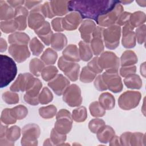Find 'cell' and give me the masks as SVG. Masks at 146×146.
Returning <instances> with one entry per match:
<instances>
[{
  "label": "cell",
  "instance_id": "obj_11",
  "mask_svg": "<svg viewBox=\"0 0 146 146\" xmlns=\"http://www.w3.org/2000/svg\"><path fill=\"white\" fill-rule=\"evenodd\" d=\"M9 53L18 63L25 61L30 55L26 44H12L9 46Z\"/></svg>",
  "mask_w": 146,
  "mask_h": 146
},
{
  "label": "cell",
  "instance_id": "obj_59",
  "mask_svg": "<svg viewBox=\"0 0 146 146\" xmlns=\"http://www.w3.org/2000/svg\"><path fill=\"white\" fill-rule=\"evenodd\" d=\"M0 48H1V52L5 51L7 48V43L5 39L3 38H1V43H0Z\"/></svg>",
  "mask_w": 146,
  "mask_h": 146
},
{
  "label": "cell",
  "instance_id": "obj_37",
  "mask_svg": "<svg viewBox=\"0 0 146 146\" xmlns=\"http://www.w3.org/2000/svg\"><path fill=\"white\" fill-rule=\"evenodd\" d=\"M91 115L94 117H102L106 113L105 109L98 102L92 103L90 106Z\"/></svg>",
  "mask_w": 146,
  "mask_h": 146
},
{
  "label": "cell",
  "instance_id": "obj_31",
  "mask_svg": "<svg viewBox=\"0 0 146 146\" xmlns=\"http://www.w3.org/2000/svg\"><path fill=\"white\" fill-rule=\"evenodd\" d=\"M137 62V58L136 54L132 51H125L121 55L120 63L122 67L128 66L133 64Z\"/></svg>",
  "mask_w": 146,
  "mask_h": 146
},
{
  "label": "cell",
  "instance_id": "obj_28",
  "mask_svg": "<svg viewBox=\"0 0 146 146\" xmlns=\"http://www.w3.org/2000/svg\"><path fill=\"white\" fill-rule=\"evenodd\" d=\"M30 40L29 36L25 33L16 32L8 37V40L9 43L12 44H26L28 43Z\"/></svg>",
  "mask_w": 146,
  "mask_h": 146
},
{
  "label": "cell",
  "instance_id": "obj_24",
  "mask_svg": "<svg viewBox=\"0 0 146 146\" xmlns=\"http://www.w3.org/2000/svg\"><path fill=\"white\" fill-rule=\"evenodd\" d=\"M15 16L12 7L6 1H0V18L1 21L11 20Z\"/></svg>",
  "mask_w": 146,
  "mask_h": 146
},
{
  "label": "cell",
  "instance_id": "obj_38",
  "mask_svg": "<svg viewBox=\"0 0 146 146\" xmlns=\"http://www.w3.org/2000/svg\"><path fill=\"white\" fill-rule=\"evenodd\" d=\"M56 108L53 105H50L46 107H43L39 108V112L42 117L44 119H50L54 117L56 113Z\"/></svg>",
  "mask_w": 146,
  "mask_h": 146
},
{
  "label": "cell",
  "instance_id": "obj_12",
  "mask_svg": "<svg viewBox=\"0 0 146 146\" xmlns=\"http://www.w3.org/2000/svg\"><path fill=\"white\" fill-rule=\"evenodd\" d=\"M40 5L30 11L28 18L29 26L34 30L41 27L45 22L44 17L40 10Z\"/></svg>",
  "mask_w": 146,
  "mask_h": 146
},
{
  "label": "cell",
  "instance_id": "obj_3",
  "mask_svg": "<svg viewBox=\"0 0 146 146\" xmlns=\"http://www.w3.org/2000/svg\"><path fill=\"white\" fill-rule=\"evenodd\" d=\"M121 29L118 25H111L103 32L105 46L108 49H115L119 44Z\"/></svg>",
  "mask_w": 146,
  "mask_h": 146
},
{
  "label": "cell",
  "instance_id": "obj_18",
  "mask_svg": "<svg viewBox=\"0 0 146 146\" xmlns=\"http://www.w3.org/2000/svg\"><path fill=\"white\" fill-rule=\"evenodd\" d=\"M14 13V21L17 25V30H24L27 26L28 10L25 7L21 6L15 9Z\"/></svg>",
  "mask_w": 146,
  "mask_h": 146
},
{
  "label": "cell",
  "instance_id": "obj_29",
  "mask_svg": "<svg viewBox=\"0 0 146 146\" xmlns=\"http://www.w3.org/2000/svg\"><path fill=\"white\" fill-rule=\"evenodd\" d=\"M99 100L100 104L105 110H111L115 106V98L110 93L102 94L100 95Z\"/></svg>",
  "mask_w": 146,
  "mask_h": 146
},
{
  "label": "cell",
  "instance_id": "obj_27",
  "mask_svg": "<svg viewBox=\"0 0 146 146\" xmlns=\"http://www.w3.org/2000/svg\"><path fill=\"white\" fill-rule=\"evenodd\" d=\"M67 44V38L62 33H55L52 35L51 40V47L57 51L61 50Z\"/></svg>",
  "mask_w": 146,
  "mask_h": 146
},
{
  "label": "cell",
  "instance_id": "obj_5",
  "mask_svg": "<svg viewBox=\"0 0 146 146\" xmlns=\"http://www.w3.org/2000/svg\"><path fill=\"white\" fill-rule=\"evenodd\" d=\"M56 119L54 129L62 134L69 132L72 127V119L70 112L64 109L61 110L56 115Z\"/></svg>",
  "mask_w": 146,
  "mask_h": 146
},
{
  "label": "cell",
  "instance_id": "obj_41",
  "mask_svg": "<svg viewBox=\"0 0 146 146\" xmlns=\"http://www.w3.org/2000/svg\"><path fill=\"white\" fill-rule=\"evenodd\" d=\"M11 112L16 119L21 120L26 117L28 113V111L25 106L19 105L11 108Z\"/></svg>",
  "mask_w": 146,
  "mask_h": 146
},
{
  "label": "cell",
  "instance_id": "obj_13",
  "mask_svg": "<svg viewBox=\"0 0 146 146\" xmlns=\"http://www.w3.org/2000/svg\"><path fill=\"white\" fill-rule=\"evenodd\" d=\"M103 30L101 27H96L92 33L93 38L91 40V48L95 55H99L104 50L102 39Z\"/></svg>",
  "mask_w": 146,
  "mask_h": 146
},
{
  "label": "cell",
  "instance_id": "obj_26",
  "mask_svg": "<svg viewBox=\"0 0 146 146\" xmlns=\"http://www.w3.org/2000/svg\"><path fill=\"white\" fill-rule=\"evenodd\" d=\"M113 136H115L113 129L111 127L104 125L98 130L97 134L98 139L103 143H107L110 141Z\"/></svg>",
  "mask_w": 146,
  "mask_h": 146
},
{
  "label": "cell",
  "instance_id": "obj_54",
  "mask_svg": "<svg viewBox=\"0 0 146 146\" xmlns=\"http://www.w3.org/2000/svg\"><path fill=\"white\" fill-rule=\"evenodd\" d=\"M51 139L54 142L63 141L66 140L65 134H62L57 132L55 129H53L51 131Z\"/></svg>",
  "mask_w": 146,
  "mask_h": 146
},
{
  "label": "cell",
  "instance_id": "obj_30",
  "mask_svg": "<svg viewBox=\"0 0 146 146\" xmlns=\"http://www.w3.org/2000/svg\"><path fill=\"white\" fill-rule=\"evenodd\" d=\"M80 58L84 61L89 60L92 56V50L88 43L81 41L79 43Z\"/></svg>",
  "mask_w": 146,
  "mask_h": 146
},
{
  "label": "cell",
  "instance_id": "obj_35",
  "mask_svg": "<svg viewBox=\"0 0 146 146\" xmlns=\"http://www.w3.org/2000/svg\"><path fill=\"white\" fill-rule=\"evenodd\" d=\"M129 20L130 25L132 27L138 26L145 22V14L141 11L135 12L131 14Z\"/></svg>",
  "mask_w": 146,
  "mask_h": 146
},
{
  "label": "cell",
  "instance_id": "obj_4",
  "mask_svg": "<svg viewBox=\"0 0 146 146\" xmlns=\"http://www.w3.org/2000/svg\"><path fill=\"white\" fill-rule=\"evenodd\" d=\"M42 85V83L38 78H35L33 76L30 79L26 89V94L24 96L26 102L33 106L37 105L39 103L38 95Z\"/></svg>",
  "mask_w": 146,
  "mask_h": 146
},
{
  "label": "cell",
  "instance_id": "obj_33",
  "mask_svg": "<svg viewBox=\"0 0 146 146\" xmlns=\"http://www.w3.org/2000/svg\"><path fill=\"white\" fill-rule=\"evenodd\" d=\"M43 63L37 58H34L30 61V72L36 76H39L44 68Z\"/></svg>",
  "mask_w": 146,
  "mask_h": 146
},
{
  "label": "cell",
  "instance_id": "obj_36",
  "mask_svg": "<svg viewBox=\"0 0 146 146\" xmlns=\"http://www.w3.org/2000/svg\"><path fill=\"white\" fill-rule=\"evenodd\" d=\"M96 74L91 71L88 67L83 68L80 75V80L84 83H90L96 77Z\"/></svg>",
  "mask_w": 146,
  "mask_h": 146
},
{
  "label": "cell",
  "instance_id": "obj_9",
  "mask_svg": "<svg viewBox=\"0 0 146 146\" xmlns=\"http://www.w3.org/2000/svg\"><path fill=\"white\" fill-rule=\"evenodd\" d=\"M63 99L70 107L80 106L82 102V98L79 87L76 84L68 86L63 93Z\"/></svg>",
  "mask_w": 146,
  "mask_h": 146
},
{
  "label": "cell",
  "instance_id": "obj_17",
  "mask_svg": "<svg viewBox=\"0 0 146 146\" xmlns=\"http://www.w3.org/2000/svg\"><path fill=\"white\" fill-rule=\"evenodd\" d=\"M40 133L39 127L35 124H30L25 125L22 130L23 137L22 144L26 141H37Z\"/></svg>",
  "mask_w": 146,
  "mask_h": 146
},
{
  "label": "cell",
  "instance_id": "obj_48",
  "mask_svg": "<svg viewBox=\"0 0 146 146\" xmlns=\"http://www.w3.org/2000/svg\"><path fill=\"white\" fill-rule=\"evenodd\" d=\"M104 124L105 123L103 120L100 119H94L90 121L88 127L91 131L93 133H96Z\"/></svg>",
  "mask_w": 146,
  "mask_h": 146
},
{
  "label": "cell",
  "instance_id": "obj_25",
  "mask_svg": "<svg viewBox=\"0 0 146 146\" xmlns=\"http://www.w3.org/2000/svg\"><path fill=\"white\" fill-rule=\"evenodd\" d=\"M63 56L70 62H79L80 56L78 47L75 44L68 45L63 51Z\"/></svg>",
  "mask_w": 146,
  "mask_h": 146
},
{
  "label": "cell",
  "instance_id": "obj_20",
  "mask_svg": "<svg viewBox=\"0 0 146 146\" xmlns=\"http://www.w3.org/2000/svg\"><path fill=\"white\" fill-rule=\"evenodd\" d=\"M96 27L95 23L90 20L84 21L79 27L81 37L83 41L88 43L91 42L92 36V33Z\"/></svg>",
  "mask_w": 146,
  "mask_h": 146
},
{
  "label": "cell",
  "instance_id": "obj_43",
  "mask_svg": "<svg viewBox=\"0 0 146 146\" xmlns=\"http://www.w3.org/2000/svg\"><path fill=\"white\" fill-rule=\"evenodd\" d=\"M1 29L3 33L8 34L17 30V26L14 20L5 21L1 22Z\"/></svg>",
  "mask_w": 146,
  "mask_h": 146
},
{
  "label": "cell",
  "instance_id": "obj_10",
  "mask_svg": "<svg viewBox=\"0 0 146 146\" xmlns=\"http://www.w3.org/2000/svg\"><path fill=\"white\" fill-rule=\"evenodd\" d=\"M98 63L102 69L107 71H117L119 66V59L113 52L106 51L98 58Z\"/></svg>",
  "mask_w": 146,
  "mask_h": 146
},
{
  "label": "cell",
  "instance_id": "obj_46",
  "mask_svg": "<svg viewBox=\"0 0 146 146\" xmlns=\"http://www.w3.org/2000/svg\"><path fill=\"white\" fill-rule=\"evenodd\" d=\"M2 99L9 104H16L19 102V96L14 91H6L2 94Z\"/></svg>",
  "mask_w": 146,
  "mask_h": 146
},
{
  "label": "cell",
  "instance_id": "obj_34",
  "mask_svg": "<svg viewBox=\"0 0 146 146\" xmlns=\"http://www.w3.org/2000/svg\"><path fill=\"white\" fill-rule=\"evenodd\" d=\"M57 56L56 52L51 48H48L45 50L41 56V59L46 64H53L55 63Z\"/></svg>",
  "mask_w": 146,
  "mask_h": 146
},
{
  "label": "cell",
  "instance_id": "obj_44",
  "mask_svg": "<svg viewBox=\"0 0 146 146\" xmlns=\"http://www.w3.org/2000/svg\"><path fill=\"white\" fill-rule=\"evenodd\" d=\"M30 47L33 55L36 56L40 55L44 48V46L36 38H34L30 41Z\"/></svg>",
  "mask_w": 146,
  "mask_h": 146
},
{
  "label": "cell",
  "instance_id": "obj_23",
  "mask_svg": "<svg viewBox=\"0 0 146 146\" xmlns=\"http://www.w3.org/2000/svg\"><path fill=\"white\" fill-rule=\"evenodd\" d=\"M52 12L55 15H63L68 11V3L67 1H51L50 2Z\"/></svg>",
  "mask_w": 146,
  "mask_h": 146
},
{
  "label": "cell",
  "instance_id": "obj_52",
  "mask_svg": "<svg viewBox=\"0 0 146 146\" xmlns=\"http://www.w3.org/2000/svg\"><path fill=\"white\" fill-rule=\"evenodd\" d=\"M131 13H128V12H124L122 13L120 16L119 17L116 23L118 26H121L123 25H125L128 22V21L129 19L130 16H131Z\"/></svg>",
  "mask_w": 146,
  "mask_h": 146
},
{
  "label": "cell",
  "instance_id": "obj_58",
  "mask_svg": "<svg viewBox=\"0 0 146 146\" xmlns=\"http://www.w3.org/2000/svg\"><path fill=\"white\" fill-rule=\"evenodd\" d=\"M7 127L6 125H5V124L3 125V123L1 122V131H0V137L1 138V137H5L6 136V132H7Z\"/></svg>",
  "mask_w": 146,
  "mask_h": 146
},
{
  "label": "cell",
  "instance_id": "obj_19",
  "mask_svg": "<svg viewBox=\"0 0 146 146\" xmlns=\"http://www.w3.org/2000/svg\"><path fill=\"white\" fill-rule=\"evenodd\" d=\"M133 29V27L129 22L124 25L123 28L122 44L125 48H132L135 45V36Z\"/></svg>",
  "mask_w": 146,
  "mask_h": 146
},
{
  "label": "cell",
  "instance_id": "obj_57",
  "mask_svg": "<svg viewBox=\"0 0 146 146\" xmlns=\"http://www.w3.org/2000/svg\"><path fill=\"white\" fill-rule=\"evenodd\" d=\"M9 5H10L12 7H15V9L19 6H21L22 5L24 4L25 1H6Z\"/></svg>",
  "mask_w": 146,
  "mask_h": 146
},
{
  "label": "cell",
  "instance_id": "obj_2",
  "mask_svg": "<svg viewBox=\"0 0 146 146\" xmlns=\"http://www.w3.org/2000/svg\"><path fill=\"white\" fill-rule=\"evenodd\" d=\"M17 73V67L14 60L8 56L1 55L0 87L7 86L14 80Z\"/></svg>",
  "mask_w": 146,
  "mask_h": 146
},
{
  "label": "cell",
  "instance_id": "obj_6",
  "mask_svg": "<svg viewBox=\"0 0 146 146\" xmlns=\"http://www.w3.org/2000/svg\"><path fill=\"white\" fill-rule=\"evenodd\" d=\"M140 92L136 91H127L120 95L118 99L119 107L124 110H129L137 106L140 99Z\"/></svg>",
  "mask_w": 146,
  "mask_h": 146
},
{
  "label": "cell",
  "instance_id": "obj_21",
  "mask_svg": "<svg viewBox=\"0 0 146 146\" xmlns=\"http://www.w3.org/2000/svg\"><path fill=\"white\" fill-rule=\"evenodd\" d=\"M33 77V76L29 73L19 74L17 80L11 86L10 90L14 92H19L20 91L22 92L24 91L26 89L30 79Z\"/></svg>",
  "mask_w": 146,
  "mask_h": 146
},
{
  "label": "cell",
  "instance_id": "obj_45",
  "mask_svg": "<svg viewBox=\"0 0 146 146\" xmlns=\"http://www.w3.org/2000/svg\"><path fill=\"white\" fill-rule=\"evenodd\" d=\"M20 136L19 127L14 125L7 129L5 137L9 141H14L17 140Z\"/></svg>",
  "mask_w": 146,
  "mask_h": 146
},
{
  "label": "cell",
  "instance_id": "obj_16",
  "mask_svg": "<svg viewBox=\"0 0 146 146\" xmlns=\"http://www.w3.org/2000/svg\"><path fill=\"white\" fill-rule=\"evenodd\" d=\"M81 15L78 12L71 13L62 18V26L64 30H74L82 21Z\"/></svg>",
  "mask_w": 146,
  "mask_h": 146
},
{
  "label": "cell",
  "instance_id": "obj_39",
  "mask_svg": "<svg viewBox=\"0 0 146 146\" xmlns=\"http://www.w3.org/2000/svg\"><path fill=\"white\" fill-rule=\"evenodd\" d=\"M87 116V111L84 107H80L72 111V119L76 122L84 121Z\"/></svg>",
  "mask_w": 146,
  "mask_h": 146
},
{
  "label": "cell",
  "instance_id": "obj_7",
  "mask_svg": "<svg viewBox=\"0 0 146 146\" xmlns=\"http://www.w3.org/2000/svg\"><path fill=\"white\" fill-rule=\"evenodd\" d=\"M102 78L106 84L108 89L111 91L117 93L120 92L123 88L121 78L116 71H107L102 75Z\"/></svg>",
  "mask_w": 146,
  "mask_h": 146
},
{
  "label": "cell",
  "instance_id": "obj_8",
  "mask_svg": "<svg viewBox=\"0 0 146 146\" xmlns=\"http://www.w3.org/2000/svg\"><path fill=\"white\" fill-rule=\"evenodd\" d=\"M123 11V7L118 1L115 7L107 14L100 16L96 22L100 26H110L116 22L119 17Z\"/></svg>",
  "mask_w": 146,
  "mask_h": 146
},
{
  "label": "cell",
  "instance_id": "obj_15",
  "mask_svg": "<svg viewBox=\"0 0 146 146\" xmlns=\"http://www.w3.org/2000/svg\"><path fill=\"white\" fill-rule=\"evenodd\" d=\"M80 66L77 63L67 60H63L60 67V70L63 71L64 74L72 81H75L78 78Z\"/></svg>",
  "mask_w": 146,
  "mask_h": 146
},
{
  "label": "cell",
  "instance_id": "obj_42",
  "mask_svg": "<svg viewBox=\"0 0 146 146\" xmlns=\"http://www.w3.org/2000/svg\"><path fill=\"white\" fill-rule=\"evenodd\" d=\"M1 120L4 124H11L15 123L17 119L13 116L10 108H5L2 112Z\"/></svg>",
  "mask_w": 146,
  "mask_h": 146
},
{
  "label": "cell",
  "instance_id": "obj_56",
  "mask_svg": "<svg viewBox=\"0 0 146 146\" xmlns=\"http://www.w3.org/2000/svg\"><path fill=\"white\" fill-rule=\"evenodd\" d=\"M41 3L40 1H26L25 2V6L27 9L32 10L40 5Z\"/></svg>",
  "mask_w": 146,
  "mask_h": 146
},
{
  "label": "cell",
  "instance_id": "obj_1",
  "mask_svg": "<svg viewBox=\"0 0 146 146\" xmlns=\"http://www.w3.org/2000/svg\"><path fill=\"white\" fill-rule=\"evenodd\" d=\"M118 1L90 0L70 1L68 3L69 11L79 13L83 19H90L97 21L102 15L112 10Z\"/></svg>",
  "mask_w": 146,
  "mask_h": 146
},
{
  "label": "cell",
  "instance_id": "obj_47",
  "mask_svg": "<svg viewBox=\"0 0 146 146\" xmlns=\"http://www.w3.org/2000/svg\"><path fill=\"white\" fill-rule=\"evenodd\" d=\"M53 98L52 94L47 87L43 88L42 92L38 96L39 102L41 104H45L52 101Z\"/></svg>",
  "mask_w": 146,
  "mask_h": 146
},
{
  "label": "cell",
  "instance_id": "obj_53",
  "mask_svg": "<svg viewBox=\"0 0 146 146\" xmlns=\"http://www.w3.org/2000/svg\"><path fill=\"white\" fill-rule=\"evenodd\" d=\"M136 72L135 66H123L120 69V75L123 77H126L129 75L133 74Z\"/></svg>",
  "mask_w": 146,
  "mask_h": 146
},
{
  "label": "cell",
  "instance_id": "obj_22",
  "mask_svg": "<svg viewBox=\"0 0 146 146\" xmlns=\"http://www.w3.org/2000/svg\"><path fill=\"white\" fill-rule=\"evenodd\" d=\"M35 32L46 45L48 46L51 43L52 33L48 22H44L41 27L35 30Z\"/></svg>",
  "mask_w": 146,
  "mask_h": 146
},
{
  "label": "cell",
  "instance_id": "obj_40",
  "mask_svg": "<svg viewBox=\"0 0 146 146\" xmlns=\"http://www.w3.org/2000/svg\"><path fill=\"white\" fill-rule=\"evenodd\" d=\"M58 71V69L55 67L48 66L43 68L41 72V76L43 80L48 81L55 77Z\"/></svg>",
  "mask_w": 146,
  "mask_h": 146
},
{
  "label": "cell",
  "instance_id": "obj_49",
  "mask_svg": "<svg viewBox=\"0 0 146 146\" xmlns=\"http://www.w3.org/2000/svg\"><path fill=\"white\" fill-rule=\"evenodd\" d=\"M40 10L44 17L52 18L55 16L52 12L50 3L48 2H46L43 5H40Z\"/></svg>",
  "mask_w": 146,
  "mask_h": 146
},
{
  "label": "cell",
  "instance_id": "obj_51",
  "mask_svg": "<svg viewBox=\"0 0 146 146\" xmlns=\"http://www.w3.org/2000/svg\"><path fill=\"white\" fill-rule=\"evenodd\" d=\"M94 85L95 88L99 91H104L108 89L106 84L104 83L102 75H99L95 80Z\"/></svg>",
  "mask_w": 146,
  "mask_h": 146
},
{
  "label": "cell",
  "instance_id": "obj_55",
  "mask_svg": "<svg viewBox=\"0 0 146 146\" xmlns=\"http://www.w3.org/2000/svg\"><path fill=\"white\" fill-rule=\"evenodd\" d=\"M51 25L53 29L56 31H62L64 30L62 26V18H54L51 22Z\"/></svg>",
  "mask_w": 146,
  "mask_h": 146
},
{
  "label": "cell",
  "instance_id": "obj_32",
  "mask_svg": "<svg viewBox=\"0 0 146 146\" xmlns=\"http://www.w3.org/2000/svg\"><path fill=\"white\" fill-rule=\"evenodd\" d=\"M125 86L129 88L139 89L141 86V80L137 75L134 74L129 75L124 79Z\"/></svg>",
  "mask_w": 146,
  "mask_h": 146
},
{
  "label": "cell",
  "instance_id": "obj_50",
  "mask_svg": "<svg viewBox=\"0 0 146 146\" xmlns=\"http://www.w3.org/2000/svg\"><path fill=\"white\" fill-rule=\"evenodd\" d=\"M87 67L95 74H99L103 70V69L100 67L98 63V57L94 58L90 62H89Z\"/></svg>",
  "mask_w": 146,
  "mask_h": 146
},
{
  "label": "cell",
  "instance_id": "obj_14",
  "mask_svg": "<svg viewBox=\"0 0 146 146\" xmlns=\"http://www.w3.org/2000/svg\"><path fill=\"white\" fill-rule=\"evenodd\" d=\"M69 84L68 80L62 74L57 75L52 81L48 83V86L59 96L64 93Z\"/></svg>",
  "mask_w": 146,
  "mask_h": 146
}]
</instances>
